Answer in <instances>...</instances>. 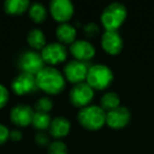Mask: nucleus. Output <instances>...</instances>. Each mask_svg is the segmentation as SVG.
<instances>
[{
    "mask_svg": "<svg viewBox=\"0 0 154 154\" xmlns=\"http://www.w3.org/2000/svg\"><path fill=\"white\" fill-rule=\"evenodd\" d=\"M35 76L38 89L48 94H58L66 87L63 74L52 66H45Z\"/></svg>",
    "mask_w": 154,
    "mask_h": 154,
    "instance_id": "nucleus-1",
    "label": "nucleus"
},
{
    "mask_svg": "<svg viewBox=\"0 0 154 154\" xmlns=\"http://www.w3.org/2000/svg\"><path fill=\"white\" fill-rule=\"evenodd\" d=\"M127 8L122 2H111L103 10L100 21L106 31H117L127 18Z\"/></svg>",
    "mask_w": 154,
    "mask_h": 154,
    "instance_id": "nucleus-2",
    "label": "nucleus"
},
{
    "mask_svg": "<svg viewBox=\"0 0 154 154\" xmlns=\"http://www.w3.org/2000/svg\"><path fill=\"white\" fill-rule=\"evenodd\" d=\"M107 112L98 105H88L78 111L77 118L84 128L98 130L106 124Z\"/></svg>",
    "mask_w": 154,
    "mask_h": 154,
    "instance_id": "nucleus-3",
    "label": "nucleus"
},
{
    "mask_svg": "<svg viewBox=\"0 0 154 154\" xmlns=\"http://www.w3.org/2000/svg\"><path fill=\"white\" fill-rule=\"evenodd\" d=\"M114 74L111 68L103 63H95L89 66L86 82L96 90H103L108 88L113 82Z\"/></svg>",
    "mask_w": 154,
    "mask_h": 154,
    "instance_id": "nucleus-4",
    "label": "nucleus"
},
{
    "mask_svg": "<svg viewBox=\"0 0 154 154\" xmlns=\"http://www.w3.org/2000/svg\"><path fill=\"white\" fill-rule=\"evenodd\" d=\"M93 97H94V89L87 82L75 84L69 93L71 103L80 109L90 105Z\"/></svg>",
    "mask_w": 154,
    "mask_h": 154,
    "instance_id": "nucleus-5",
    "label": "nucleus"
},
{
    "mask_svg": "<svg viewBox=\"0 0 154 154\" xmlns=\"http://www.w3.org/2000/svg\"><path fill=\"white\" fill-rule=\"evenodd\" d=\"M18 66L21 72L36 75L45 66L41 54L35 50H26L20 55L18 59Z\"/></svg>",
    "mask_w": 154,
    "mask_h": 154,
    "instance_id": "nucleus-6",
    "label": "nucleus"
},
{
    "mask_svg": "<svg viewBox=\"0 0 154 154\" xmlns=\"http://www.w3.org/2000/svg\"><path fill=\"white\" fill-rule=\"evenodd\" d=\"M88 69L89 66L86 63V61L71 59L64 64L63 76L66 80H69L74 85L78 84V82H82L87 78Z\"/></svg>",
    "mask_w": 154,
    "mask_h": 154,
    "instance_id": "nucleus-7",
    "label": "nucleus"
},
{
    "mask_svg": "<svg viewBox=\"0 0 154 154\" xmlns=\"http://www.w3.org/2000/svg\"><path fill=\"white\" fill-rule=\"evenodd\" d=\"M43 61L50 64H57L64 61L68 57V49L59 41L47 43L40 52Z\"/></svg>",
    "mask_w": 154,
    "mask_h": 154,
    "instance_id": "nucleus-8",
    "label": "nucleus"
},
{
    "mask_svg": "<svg viewBox=\"0 0 154 154\" xmlns=\"http://www.w3.org/2000/svg\"><path fill=\"white\" fill-rule=\"evenodd\" d=\"M11 88L12 91L17 95H24L34 92L38 88L36 82V76L30 73L20 72L14 77Z\"/></svg>",
    "mask_w": 154,
    "mask_h": 154,
    "instance_id": "nucleus-9",
    "label": "nucleus"
},
{
    "mask_svg": "<svg viewBox=\"0 0 154 154\" xmlns=\"http://www.w3.org/2000/svg\"><path fill=\"white\" fill-rule=\"evenodd\" d=\"M49 9L52 17L60 23L68 22L75 11L74 5L71 0H52L49 5Z\"/></svg>",
    "mask_w": 154,
    "mask_h": 154,
    "instance_id": "nucleus-10",
    "label": "nucleus"
},
{
    "mask_svg": "<svg viewBox=\"0 0 154 154\" xmlns=\"http://www.w3.org/2000/svg\"><path fill=\"white\" fill-rule=\"evenodd\" d=\"M131 119V112L125 106H118L117 108L107 111L106 124L113 129H122L129 124Z\"/></svg>",
    "mask_w": 154,
    "mask_h": 154,
    "instance_id": "nucleus-11",
    "label": "nucleus"
},
{
    "mask_svg": "<svg viewBox=\"0 0 154 154\" xmlns=\"http://www.w3.org/2000/svg\"><path fill=\"white\" fill-rule=\"evenodd\" d=\"M35 111L33 108L26 103H18L12 108L10 118L12 122L18 127H26L32 124Z\"/></svg>",
    "mask_w": 154,
    "mask_h": 154,
    "instance_id": "nucleus-12",
    "label": "nucleus"
},
{
    "mask_svg": "<svg viewBox=\"0 0 154 154\" xmlns=\"http://www.w3.org/2000/svg\"><path fill=\"white\" fill-rule=\"evenodd\" d=\"M70 52L75 59L86 61L94 57L96 50L93 43L86 39H76L70 45Z\"/></svg>",
    "mask_w": 154,
    "mask_h": 154,
    "instance_id": "nucleus-13",
    "label": "nucleus"
},
{
    "mask_svg": "<svg viewBox=\"0 0 154 154\" xmlns=\"http://www.w3.org/2000/svg\"><path fill=\"white\" fill-rule=\"evenodd\" d=\"M101 47L111 55H116L120 53L124 47L122 37L117 31H105L101 35Z\"/></svg>",
    "mask_w": 154,
    "mask_h": 154,
    "instance_id": "nucleus-14",
    "label": "nucleus"
},
{
    "mask_svg": "<svg viewBox=\"0 0 154 154\" xmlns=\"http://www.w3.org/2000/svg\"><path fill=\"white\" fill-rule=\"evenodd\" d=\"M71 130V122L66 116H56L51 120L49 132L54 138L59 139L69 134Z\"/></svg>",
    "mask_w": 154,
    "mask_h": 154,
    "instance_id": "nucleus-15",
    "label": "nucleus"
},
{
    "mask_svg": "<svg viewBox=\"0 0 154 154\" xmlns=\"http://www.w3.org/2000/svg\"><path fill=\"white\" fill-rule=\"evenodd\" d=\"M76 28L69 22L59 23L56 28V37L62 45H71L76 40Z\"/></svg>",
    "mask_w": 154,
    "mask_h": 154,
    "instance_id": "nucleus-16",
    "label": "nucleus"
},
{
    "mask_svg": "<svg viewBox=\"0 0 154 154\" xmlns=\"http://www.w3.org/2000/svg\"><path fill=\"white\" fill-rule=\"evenodd\" d=\"M26 40L30 47L34 50H42L43 47L47 45L45 32L38 28H33L29 31L26 35Z\"/></svg>",
    "mask_w": 154,
    "mask_h": 154,
    "instance_id": "nucleus-17",
    "label": "nucleus"
},
{
    "mask_svg": "<svg viewBox=\"0 0 154 154\" xmlns=\"http://www.w3.org/2000/svg\"><path fill=\"white\" fill-rule=\"evenodd\" d=\"M31 2L29 0H5L3 3L5 11L11 15H20L29 10Z\"/></svg>",
    "mask_w": 154,
    "mask_h": 154,
    "instance_id": "nucleus-18",
    "label": "nucleus"
},
{
    "mask_svg": "<svg viewBox=\"0 0 154 154\" xmlns=\"http://www.w3.org/2000/svg\"><path fill=\"white\" fill-rule=\"evenodd\" d=\"M120 106V97L114 91H108L100 97V107L106 112Z\"/></svg>",
    "mask_w": 154,
    "mask_h": 154,
    "instance_id": "nucleus-19",
    "label": "nucleus"
},
{
    "mask_svg": "<svg viewBox=\"0 0 154 154\" xmlns=\"http://www.w3.org/2000/svg\"><path fill=\"white\" fill-rule=\"evenodd\" d=\"M28 11L31 19L35 22H38V23L45 20L48 15L47 8L41 2H32L30 5V7H29Z\"/></svg>",
    "mask_w": 154,
    "mask_h": 154,
    "instance_id": "nucleus-20",
    "label": "nucleus"
},
{
    "mask_svg": "<svg viewBox=\"0 0 154 154\" xmlns=\"http://www.w3.org/2000/svg\"><path fill=\"white\" fill-rule=\"evenodd\" d=\"M51 120H52V118L49 113L35 111L34 116H33L32 125L35 129H37V130L45 131V129H49L50 124H51Z\"/></svg>",
    "mask_w": 154,
    "mask_h": 154,
    "instance_id": "nucleus-21",
    "label": "nucleus"
},
{
    "mask_svg": "<svg viewBox=\"0 0 154 154\" xmlns=\"http://www.w3.org/2000/svg\"><path fill=\"white\" fill-rule=\"evenodd\" d=\"M48 154H69V149L63 141L56 139L48 146Z\"/></svg>",
    "mask_w": 154,
    "mask_h": 154,
    "instance_id": "nucleus-22",
    "label": "nucleus"
},
{
    "mask_svg": "<svg viewBox=\"0 0 154 154\" xmlns=\"http://www.w3.org/2000/svg\"><path fill=\"white\" fill-rule=\"evenodd\" d=\"M53 108V100L48 96H41L35 103V109L38 112L49 113Z\"/></svg>",
    "mask_w": 154,
    "mask_h": 154,
    "instance_id": "nucleus-23",
    "label": "nucleus"
},
{
    "mask_svg": "<svg viewBox=\"0 0 154 154\" xmlns=\"http://www.w3.org/2000/svg\"><path fill=\"white\" fill-rule=\"evenodd\" d=\"M34 140L39 146H49L50 145V136L45 131H39L35 134Z\"/></svg>",
    "mask_w": 154,
    "mask_h": 154,
    "instance_id": "nucleus-24",
    "label": "nucleus"
},
{
    "mask_svg": "<svg viewBox=\"0 0 154 154\" xmlns=\"http://www.w3.org/2000/svg\"><path fill=\"white\" fill-rule=\"evenodd\" d=\"M84 32L88 37H92L99 33V26L95 22H88V23L84 24Z\"/></svg>",
    "mask_w": 154,
    "mask_h": 154,
    "instance_id": "nucleus-25",
    "label": "nucleus"
},
{
    "mask_svg": "<svg viewBox=\"0 0 154 154\" xmlns=\"http://www.w3.org/2000/svg\"><path fill=\"white\" fill-rule=\"evenodd\" d=\"M10 98V92L5 85L0 84V109L8 103Z\"/></svg>",
    "mask_w": 154,
    "mask_h": 154,
    "instance_id": "nucleus-26",
    "label": "nucleus"
},
{
    "mask_svg": "<svg viewBox=\"0 0 154 154\" xmlns=\"http://www.w3.org/2000/svg\"><path fill=\"white\" fill-rule=\"evenodd\" d=\"M10 138V130L5 125L0 122V145L5 143Z\"/></svg>",
    "mask_w": 154,
    "mask_h": 154,
    "instance_id": "nucleus-27",
    "label": "nucleus"
},
{
    "mask_svg": "<svg viewBox=\"0 0 154 154\" xmlns=\"http://www.w3.org/2000/svg\"><path fill=\"white\" fill-rule=\"evenodd\" d=\"M10 138L14 141H18L22 138V132L18 128H15L10 131Z\"/></svg>",
    "mask_w": 154,
    "mask_h": 154,
    "instance_id": "nucleus-28",
    "label": "nucleus"
}]
</instances>
